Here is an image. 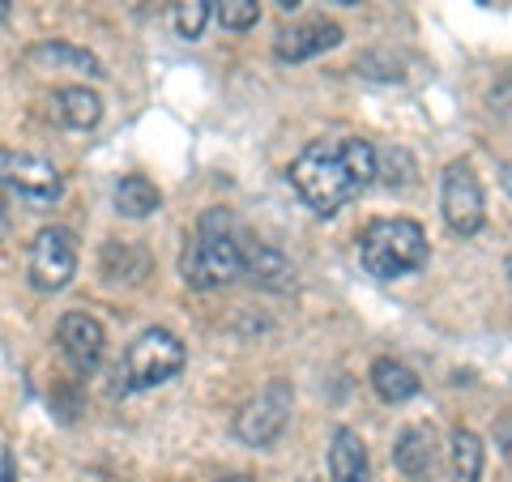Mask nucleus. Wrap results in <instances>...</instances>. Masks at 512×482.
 Instances as JSON below:
<instances>
[{
    "label": "nucleus",
    "instance_id": "1",
    "mask_svg": "<svg viewBox=\"0 0 512 482\" xmlns=\"http://www.w3.org/2000/svg\"><path fill=\"white\" fill-rule=\"evenodd\" d=\"M376 180V150L363 137L342 141H312L291 163V188L316 214H338L346 201Z\"/></svg>",
    "mask_w": 512,
    "mask_h": 482
},
{
    "label": "nucleus",
    "instance_id": "2",
    "mask_svg": "<svg viewBox=\"0 0 512 482\" xmlns=\"http://www.w3.org/2000/svg\"><path fill=\"white\" fill-rule=\"evenodd\" d=\"M180 278L192 291H218V286L244 278V252H239V235L227 210L201 214L197 235L180 256Z\"/></svg>",
    "mask_w": 512,
    "mask_h": 482
},
{
    "label": "nucleus",
    "instance_id": "3",
    "mask_svg": "<svg viewBox=\"0 0 512 482\" xmlns=\"http://www.w3.org/2000/svg\"><path fill=\"white\" fill-rule=\"evenodd\" d=\"M359 256L372 278H380V282L402 278V273H414L427 265V235L419 222H410V218H380L363 231Z\"/></svg>",
    "mask_w": 512,
    "mask_h": 482
},
{
    "label": "nucleus",
    "instance_id": "4",
    "mask_svg": "<svg viewBox=\"0 0 512 482\" xmlns=\"http://www.w3.org/2000/svg\"><path fill=\"white\" fill-rule=\"evenodd\" d=\"M184 359H188L184 342L175 333L146 329L124 355V384L128 389H154V384H167L184 367Z\"/></svg>",
    "mask_w": 512,
    "mask_h": 482
},
{
    "label": "nucleus",
    "instance_id": "5",
    "mask_svg": "<svg viewBox=\"0 0 512 482\" xmlns=\"http://www.w3.org/2000/svg\"><path fill=\"white\" fill-rule=\"evenodd\" d=\"M286 423H291V384L274 380V384H265L244 410H239L235 436L248 448H269V444H278Z\"/></svg>",
    "mask_w": 512,
    "mask_h": 482
},
{
    "label": "nucleus",
    "instance_id": "6",
    "mask_svg": "<svg viewBox=\"0 0 512 482\" xmlns=\"http://www.w3.org/2000/svg\"><path fill=\"white\" fill-rule=\"evenodd\" d=\"M26 273L35 282V291H64L77 273V239L64 227H47L35 235L30 244V261Z\"/></svg>",
    "mask_w": 512,
    "mask_h": 482
},
{
    "label": "nucleus",
    "instance_id": "7",
    "mask_svg": "<svg viewBox=\"0 0 512 482\" xmlns=\"http://www.w3.org/2000/svg\"><path fill=\"white\" fill-rule=\"evenodd\" d=\"M440 205H444V222L453 235L483 231V188H478V175L470 171V163H448Z\"/></svg>",
    "mask_w": 512,
    "mask_h": 482
},
{
    "label": "nucleus",
    "instance_id": "8",
    "mask_svg": "<svg viewBox=\"0 0 512 482\" xmlns=\"http://www.w3.org/2000/svg\"><path fill=\"white\" fill-rule=\"evenodd\" d=\"M56 342H60V355L69 359L73 372L90 376L94 367H99V359H103L107 333H103V325L90 312H64L60 329H56Z\"/></svg>",
    "mask_w": 512,
    "mask_h": 482
},
{
    "label": "nucleus",
    "instance_id": "9",
    "mask_svg": "<svg viewBox=\"0 0 512 482\" xmlns=\"http://www.w3.org/2000/svg\"><path fill=\"white\" fill-rule=\"evenodd\" d=\"M0 180L18 192V197H30V201L60 197V171L35 154H0Z\"/></svg>",
    "mask_w": 512,
    "mask_h": 482
},
{
    "label": "nucleus",
    "instance_id": "10",
    "mask_svg": "<svg viewBox=\"0 0 512 482\" xmlns=\"http://www.w3.org/2000/svg\"><path fill=\"white\" fill-rule=\"evenodd\" d=\"M239 252H244V278L261 291H291L295 286V265L274 248V244H256V239L239 235Z\"/></svg>",
    "mask_w": 512,
    "mask_h": 482
},
{
    "label": "nucleus",
    "instance_id": "11",
    "mask_svg": "<svg viewBox=\"0 0 512 482\" xmlns=\"http://www.w3.org/2000/svg\"><path fill=\"white\" fill-rule=\"evenodd\" d=\"M342 43V26L338 22H325V18H316V22H299L291 30H282L278 43H274V52L278 60H312L320 52H329V47H338Z\"/></svg>",
    "mask_w": 512,
    "mask_h": 482
},
{
    "label": "nucleus",
    "instance_id": "12",
    "mask_svg": "<svg viewBox=\"0 0 512 482\" xmlns=\"http://www.w3.org/2000/svg\"><path fill=\"white\" fill-rule=\"evenodd\" d=\"M329 478L333 482H372V465H367V448L359 431L338 427L329 444Z\"/></svg>",
    "mask_w": 512,
    "mask_h": 482
},
{
    "label": "nucleus",
    "instance_id": "13",
    "mask_svg": "<svg viewBox=\"0 0 512 482\" xmlns=\"http://www.w3.org/2000/svg\"><path fill=\"white\" fill-rule=\"evenodd\" d=\"M393 461L397 470L406 478H427L431 465H436V431L431 427H406L402 436H397V448H393Z\"/></svg>",
    "mask_w": 512,
    "mask_h": 482
},
{
    "label": "nucleus",
    "instance_id": "14",
    "mask_svg": "<svg viewBox=\"0 0 512 482\" xmlns=\"http://www.w3.org/2000/svg\"><path fill=\"white\" fill-rule=\"evenodd\" d=\"M52 116L64 124V128H77V133H86L103 120V103L99 94L86 90V86H64L52 94Z\"/></svg>",
    "mask_w": 512,
    "mask_h": 482
},
{
    "label": "nucleus",
    "instance_id": "15",
    "mask_svg": "<svg viewBox=\"0 0 512 482\" xmlns=\"http://www.w3.org/2000/svg\"><path fill=\"white\" fill-rule=\"evenodd\" d=\"M103 278L124 282V286H141L150 278V256L137 244H107L103 248Z\"/></svg>",
    "mask_w": 512,
    "mask_h": 482
},
{
    "label": "nucleus",
    "instance_id": "16",
    "mask_svg": "<svg viewBox=\"0 0 512 482\" xmlns=\"http://www.w3.org/2000/svg\"><path fill=\"white\" fill-rule=\"evenodd\" d=\"M30 60L52 64V69H69V73H86V77H103V64L90 52H82V47H73V43H56V39L30 47Z\"/></svg>",
    "mask_w": 512,
    "mask_h": 482
},
{
    "label": "nucleus",
    "instance_id": "17",
    "mask_svg": "<svg viewBox=\"0 0 512 482\" xmlns=\"http://www.w3.org/2000/svg\"><path fill=\"white\" fill-rule=\"evenodd\" d=\"M158 205H163V192H158L146 175H124L116 184V210L124 218H150V214H158Z\"/></svg>",
    "mask_w": 512,
    "mask_h": 482
},
{
    "label": "nucleus",
    "instance_id": "18",
    "mask_svg": "<svg viewBox=\"0 0 512 482\" xmlns=\"http://www.w3.org/2000/svg\"><path fill=\"white\" fill-rule=\"evenodd\" d=\"M372 389L384 397V401H410L414 393H419V376L410 372L406 363H397V359H376L372 363Z\"/></svg>",
    "mask_w": 512,
    "mask_h": 482
},
{
    "label": "nucleus",
    "instance_id": "19",
    "mask_svg": "<svg viewBox=\"0 0 512 482\" xmlns=\"http://www.w3.org/2000/svg\"><path fill=\"white\" fill-rule=\"evenodd\" d=\"M483 478V444L474 431L453 436V482H478Z\"/></svg>",
    "mask_w": 512,
    "mask_h": 482
},
{
    "label": "nucleus",
    "instance_id": "20",
    "mask_svg": "<svg viewBox=\"0 0 512 482\" xmlns=\"http://www.w3.org/2000/svg\"><path fill=\"white\" fill-rule=\"evenodd\" d=\"M210 5H214V18L227 30H248V26H256V18H261V5H256V0H210Z\"/></svg>",
    "mask_w": 512,
    "mask_h": 482
},
{
    "label": "nucleus",
    "instance_id": "21",
    "mask_svg": "<svg viewBox=\"0 0 512 482\" xmlns=\"http://www.w3.org/2000/svg\"><path fill=\"white\" fill-rule=\"evenodd\" d=\"M210 9H214L210 0H175V30H180L184 39H201Z\"/></svg>",
    "mask_w": 512,
    "mask_h": 482
},
{
    "label": "nucleus",
    "instance_id": "22",
    "mask_svg": "<svg viewBox=\"0 0 512 482\" xmlns=\"http://www.w3.org/2000/svg\"><path fill=\"white\" fill-rule=\"evenodd\" d=\"M278 5H282L286 13H291V9H299V5H303V0H278Z\"/></svg>",
    "mask_w": 512,
    "mask_h": 482
},
{
    "label": "nucleus",
    "instance_id": "23",
    "mask_svg": "<svg viewBox=\"0 0 512 482\" xmlns=\"http://www.w3.org/2000/svg\"><path fill=\"white\" fill-rule=\"evenodd\" d=\"M222 482H256V478H248V474H231V478H222Z\"/></svg>",
    "mask_w": 512,
    "mask_h": 482
},
{
    "label": "nucleus",
    "instance_id": "24",
    "mask_svg": "<svg viewBox=\"0 0 512 482\" xmlns=\"http://www.w3.org/2000/svg\"><path fill=\"white\" fill-rule=\"evenodd\" d=\"M0 18H9V0H0Z\"/></svg>",
    "mask_w": 512,
    "mask_h": 482
},
{
    "label": "nucleus",
    "instance_id": "25",
    "mask_svg": "<svg viewBox=\"0 0 512 482\" xmlns=\"http://www.w3.org/2000/svg\"><path fill=\"white\" fill-rule=\"evenodd\" d=\"M504 184H508V188H512V167H504Z\"/></svg>",
    "mask_w": 512,
    "mask_h": 482
},
{
    "label": "nucleus",
    "instance_id": "26",
    "mask_svg": "<svg viewBox=\"0 0 512 482\" xmlns=\"http://www.w3.org/2000/svg\"><path fill=\"white\" fill-rule=\"evenodd\" d=\"M0 231H5V201H0Z\"/></svg>",
    "mask_w": 512,
    "mask_h": 482
},
{
    "label": "nucleus",
    "instance_id": "27",
    "mask_svg": "<svg viewBox=\"0 0 512 482\" xmlns=\"http://www.w3.org/2000/svg\"><path fill=\"white\" fill-rule=\"evenodd\" d=\"M508 278H512V256H508Z\"/></svg>",
    "mask_w": 512,
    "mask_h": 482
},
{
    "label": "nucleus",
    "instance_id": "28",
    "mask_svg": "<svg viewBox=\"0 0 512 482\" xmlns=\"http://www.w3.org/2000/svg\"><path fill=\"white\" fill-rule=\"evenodd\" d=\"M338 5H355V0H338Z\"/></svg>",
    "mask_w": 512,
    "mask_h": 482
}]
</instances>
